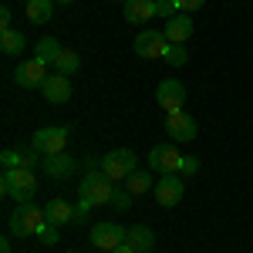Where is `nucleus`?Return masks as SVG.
<instances>
[{"instance_id": "obj_1", "label": "nucleus", "mask_w": 253, "mask_h": 253, "mask_svg": "<svg viewBox=\"0 0 253 253\" xmlns=\"http://www.w3.org/2000/svg\"><path fill=\"white\" fill-rule=\"evenodd\" d=\"M0 193L14 203H31L34 193H38V179H34V169H3L0 175Z\"/></svg>"}, {"instance_id": "obj_2", "label": "nucleus", "mask_w": 253, "mask_h": 253, "mask_svg": "<svg viewBox=\"0 0 253 253\" xmlns=\"http://www.w3.org/2000/svg\"><path fill=\"white\" fill-rule=\"evenodd\" d=\"M112 193H115V182L105 172H88L78 182V203H88V206H105V203H112Z\"/></svg>"}, {"instance_id": "obj_3", "label": "nucleus", "mask_w": 253, "mask_h": 253, "mask_svg": "<svg viewBox=\"0 0 253 253\" xmlns=\"http://www.w3.org/2000/svg\"><path fill=\"white\" fill-rule=\"evenodd\" d=\"M47 223L44 216V206H34V203H17V210L10 213V233L14 236H38V230Z\"/></svg>"}, {"instance_id": "obj_4", "label": "nucleus", "mask_w": 253, "mask_h": 253, "mask_svg": "<svg viewBox=\"0 0 253 253\" xmlns=\"http://www.w3.org/2000/svg\"><path fill=\"white\" fill-rule=\"evenodd\" d=\"M101 172L112 182H125L135 172V152L132 149H112L108 156H101Z\"/></svg>"}, {"instance_id": "obj_5", "label": "nucleus", "mask_w": 253, "mask_h": 253, "mask_svg": "<svg viewBox=\"0 0 253 253\" xmlns=\"http://www.w3.org/2000/svg\"><path fill=\"white\" fill-rule=\"evenodd\" d=\"M64 142H68V125H47V128L34 132L31 149H38L41 156H58V152H64Z\"/></svg>"}, {"instance_id": "obj_6", "label": "nucleus", "mask_w": 253, "mask_h": 253, "mask_svg": "<svg viewBox=\"0 0 253 253\" xmlns=\"http://www.w3.org/2000/svg\"><path fill=\"white\" fill-rule=\"evenodd\" d=\"M125 236H128V230L118 226V223H98L95 230H91V247L101 253H112L125 243Z\"/></svg>"}, {"instance_id": "obj_7", "label": "nucleus", "mask_w": 253, "mask_h": 253, "mask_svg": "<svg viewBox=\"0 0 253 253\" xmlns=\"http://www.w3.org/2000/svg\"><path fill=\"white\" fill-rule=\"evenodd\" d=\"M182 193H186V179L179 172H169V175H162L156 182V203L159 206H179L182 203Z\"/></svg>"}, {"instance_id": "obj_8", "label": "nucleus", "mask_w": 253, "mask_h": 253, "mask_svg": "<svg viewBox=\"0 0 253 253\" xmlns=\"http://www.w3.org/2000/svg\"><path fill=\"white\" fill-rule=\"evenodd\" d=\"M156 101L166 108V115H175V112H182V101H186V84L179 78H166L159 84L156 91Z\"/></svg>"}, {"instance_id": "obj_9", "label": "nucleus", "mask_w": 253, "mask_h": 253, "mask_svg": "<svg viewBox=\"0 0 253 253\" xmlns=\"http://www.w3.org/2000/svg\"><path fill=\"white\" fill-rule=\"evenodd\" d=\"M182 159L186 156H179L175 145H152V152H149V169H156V172H162V175L179 172V169H182Z\"/></svg>"}, {"instance_id": "obj_10", "label": "nucleus", "mask_w": 253, "mask_h": 253, "mask_svg": "<svg viewBox=\"0 0 253 253\" xmlns=\"http://www.w3.org/2000/svg\"><path fill=\"white\" fill-rule=\"evenodd\" d=\"M132 47H135L138 58H166V51H169V38H166V31H142Z\"/></svg>"}, {"instance_id": "obj_11", "label": "nucleus", "mask_w": 253, "mask_h": 253, "mask_svg": "<svg viewBox=\"0 0 253 253\" xmlns=\"http://www.w3.org/2000/svg\"><path fill=\"white\" fill-rule=\"evenodd\" d=\"M14 81H17L20 88H44V81H47V64L41 58L20 61L17 71H14Z\"/></svg>"}, {"instance_id": "obj_12", "label": "nucleus", "mask_w": 253, "mask_h": 253, "mask_svg": "<svg viewBox=\"0 0 253 253\" xmlns=\"http://www.w3.org/2000/svg\"><path fill=\"white\" fill-rule=\"evenodd\" d=\"M166 132L172 142H193L199 135V125H196L193 115H186V112H175V115L166 118Z\"/></svg>"}, {"instance_id": "obj_13", "label": "nucleus", "mask_w": 253, "mask_h": 253, "mask_svg": "<svg viewBox=\"0 0 253 253\" xmlns=\"http://www.w3.org/2000/svg\"><path fill=\"white\" fill-rule=\"evenodd\" d=\"M44 101H51V105H64V101H71V78L68 75H47V81H44Z\"/></svg>"}, {"instance_id": "obj_14", "label": "nucleus", "mask_w": 253, "mask_h": 253, "mask_svg": "<svg viewBox=\"0 0 253 253\" xmlns=\"http://www.w3.org/2000/svg\"><path fill=\"white\" fill-rule=\"evenodd\" d=\"M166 38H169V44H186V41L193 38V17L189 14H175V17L166 20Z\"/></svg>"}, {"instance_id": "obj_15", "label": "nucleus", "mask_w": 253, "mask_h": 253, "mask_svg": "<svg viewBox=\"0 0 253 253\" xmlns=\"http://www.w3.org/2000/svg\"><path fill=\"white\" fill-rule=\"evenodd\" d=\"M44 169H47V175H54V179H68V175H75V169H78V159L64 156V152L44 156Z\"/></svg>"}, {"instance_id": "obj_16", "label": "nucleus", "mask_w": 253, "mask_h": 253, "mask_svg": "<svg viewBox=\"0 0 253 253\" xmlns=\"http://www.w3.org/2000/svg\"><path fill=\"white\" fill-rule=\"evenodd\" d=\"M0 159H3V169H34V166L41 162V152L38 149H20V152L7 149Z\"/></svg>"}, {"instance_id": "obj_17", "label": "nucleus", "mask_w": 253, "mask_h": 253, "mask_svg": "<svg viewBox=\"0 0 253 253\" xmlns=\"http://www.w3.org/2000/svg\"><path fill=\"white\" fill-rule=\"evenodd\" d=\"M125 20H128V24L156 20V0H128V3H125Z\"/></svg>"}, {"instance_id": "obj_18", "label": "nucleus", "mask_w": 253, "mask_h": 253, "mask_svg": "<svg viewBox=\"0 0 253 253\" xmlns=\"http://www.w3.org/2000/svg\"><path fill=\"white\" fill-rule=\"evenodd\" d=\"M44 216H47V223H51V226H64V223H71V219H75V210H71V203H68V199H51V203L44 206Z\"/></svg>"}, {"instance_id": "obj_19", "label": "nucleus", "mask_w": 253, "mask_h": 253, "mask_svg": "<svg viewBox=\"0 0 253 253\" xmlns=\"http://www.w3.org/2000/svg\"><path fill=\"white\" fill-rule=\"evenodd\" d=\"M125 243H128L132 250H138V253H149L152 247H156V233H152L149 226H132L128 236H125Z\"/></svg>"}, {"instance_id": "obj_20", "label": "nucleus", "mask_w": 253, "mask_h": 253, "mask_svg": "<svg viewBox=\"0 0 253 253\" xmlns=\"http://www.w3.org/2000/svg\"><path fill=\"white\" fill-rule=\"evenodd\" d=\"M54 14V0H27V20L31 24H47Z\"/></svg>"}, {"instance_id": "obj_21", "label": "nucleus", "mask_w": 253, "mask_h": 253, "mask_svg": "<svg viewBox=\"0 0 253 253\" xmlns=\"http://www.w3.org/2000/svg\"><path fill=\"white\" fill-rule=\"evenodd\" d=\"M78 68H81V58L75 54V51H68V47H64V51L58 54V61H54V71H58V75H68V78H71Z\"/></svg>"}, {"instance_id": "obj_22", "label": "nucleus", "mask_w": 253, "mask_h": 253, "mask_svg": "<svg viewBox=\"0 0 253 253\" xmlns=\"http://www.w3.org/2000/svg\"><path fill=\"white\" fill-rule=\"evenodd\" d=\"M24 44H27V41H24L20 31H3V34H0V51H3V54H20Z\"/></svg>"}, {"instance_id": "obj_23", "label": "nucleus", "mask_w": 253, "mask_h": 253, "mask_svg": "<svg viewBox=\"0 0 253 253\" xmlns=\"http://www.w3.org/2000/svg\"><path fill=\"white\" fill-rule=\"evenodd\" d=\"M61 51H64V47H61L58 41L54 38H41L38 41V54H34V58H41L44 61V64H47V61H51V64H54V61H58V54Z\"/></svg>"}, {"instance_id": "obj_24", "label": "nucleus", "mask_w": 253, "mask_h": 253, "mask_svg": "<svg viewBox=\"0 0 253 253\" xmlns=\"http://www.w3.org/2000/svg\"><path fill=\"white\" fill-rule=\"evenodd\" d=\"M125 189H128L132 196L149 193V189H152V175H149V172H132L128 179H125Z\"/></svg>"}, {"instance_id": "obj_25", "label": "nucleus", "mask_w": 253, "mask_h": 253, "mask_svg": "<svg viewBox=\"0 0 253 253\" xmlns=\"http://www.w3.org/2000/svg\"><path fill=\"white\" fill-rule=\"evenodd\" d=\"M166 61H169L172 68H182V64L189 61V51H186L182 44H169V51H166Z\"/></svg>"}, {"instance_id": "obj_26", "label": "nucleus", "mask_w": 253, "mask_h": 253, "mask_svg": "<svg viewBox=\"0 0 253 253\" xmlns=\"http://www.w3.org/2000/svg\"><path fill=\"white\" fill-rule=\"evenodd\" d=\"M38 240L44 243V247H54V243L61 240V236H58V226H51V223H44V226L38 230Z\"/></svg>"}, {"instance_id": "obj_27", "label": "nucleus", "mask_w": 253, "mask_h": 253, "mask_svg": "<svg viewBox=\"0 0 253 253\" xmlns=\"http://www.w3.org/2000/svg\"><path fill=\"white\" fill-rule=\"evenodd\" d=\"M175 14H179V3H175V0H156V17H175Z\"/></svg>"}, {"instance_id": "obj_28", "label": "nucleus", "mask_w": 253, "mask_h": 253, "mask_svg": "<svg viewBox=\"0 0 253 253\" xmlns=\"http://www.w3.org/2000/svg\"><path fill=\"white\" fill-rule=\"evenodd\" d=\"M128 203H132V193H128V189H115V193H112V206L128 210Z\"/></svg>"}, {"instance_id": "obj_29", "label": "nucleus", "mask_w": 253, "mask_h": 253, "mask_svg": "<svg viewBox=\"0 0 253 253\" xmlns=\"http://www.w3.org/2000/svg\"><path fill=\"white\" fill-rule=\"evenodd\" d=\"M182 175H196L199 172V159H193V156H186L182 159V169H179Z\"/></svg>"}, {"instance_id": "obj_30", "label": "nucleus", "mask_w": 253, "mask_h": 253, "mask_svg": "<svg viewBox=\"0 0 253 253\" xmlns=\"http://www.w3.org/2000/svg\"><path fill=\"white\" fill-rule=\"evenodd\" d=\"M175 3H179V10H182V14H193V10H199L206 0H175Z\"/></svg>"}, {"instance_id": "obj_31", "label": "nucleus", "mask_w": 253, "mask_h": 253, "mask_svg": "<svg viewBox=\"0 0 253 253\" xmlns=\"http://www.w3.org/2000/svg\"><path fill=\"white\" fill-rule=\"evenodd\" d=\"M0 27H3V31H10V10H7V7L0 10Z\"/></svg>"}, {"instance_id": "obj_32", "label": "nucleus", "mask_w": 253, "mask_h": 253, "mask_svg": "<svg viewBox=\"0 0 253 253\" xmlns=\"http://www.w3.org/2000/svg\"><path fill=\"white\" fill-rule=\"evenodd\" d=\"M112 253H138V250H132L128 243H122V247H118V250H112Z\"/></svg>"}, {"instance_id": "obj_33", "label": "nucleus", "mask_w": 253, "mask_h": 253, "mask_svg": "<svg viewBox=\"0 0 253 253\" xmlns=\"http://www.w3.org/2000/svg\"><path fill=\"white\" fill-rule=\"evenodd\" d=\"M0 253H10V240H7V236L0 240Z\"/></svg>"}, {"instance_id": "obj_34", "label": "nucleus", "mask_w": 253, "mask_h": 253, "mask_svg": "<svg viewBox=\"0 0 253 253\" xmlns=\"http://www.w3.org/2000/svg\"><path fill=\"white\" fill-rule=\"evenodd\" d=\"M54 3H71V0H54Z\"/></svg>"}, {"instance_id": "obj_35", "label": "nucleus", "mask_w": 253, "mask_h": 253, "mask_svg": "<svg viewBox=\"0 0 253 253\" xmlns=\"http://www.w3.org/2000/svg\"><path fill=\"white\" fill-rule=\"evenodd\" d=\"M122 3H128V0H122Z\"/></svg>"}, {"instance_id": "obj_36", "label": "nucleus", "mask_w": 253, "mask_h": 253, "mask_svg": "<svg viewBox=\"0 0 253 253\" xmlns=\"http://www.w3.org/2000/svg\"><path fill=\"white\" fill-rule=\"evenodd\" d=\"M68 253H75V250H68Z\"/></svg>"}]
</instances>
